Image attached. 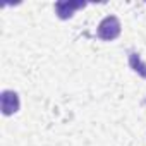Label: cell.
Returning a JSON list of instances; mask_svg holds the SVG:
<instances>
[{
  "mask_svg": "<svg viewBox=\"0 0 146 146\" xmlns=\"http://www.w3.org/2000/svg\"><path fill=\"white\" fill-rule=\"evenodd\" d=\"M120 35V21L115 16H107L98 26V36L105 41H112Z\"/></svg>",
  "mask_w": 146,
  "mask_h": 146,
  "instance_id": "6da1fadb",
  "label": "cell"
},
{
  "mask_svg": "<svg viewBox=\"0 0 146 146\" xmlns=\"http://www.w3.org/2000/svg\"><path fill=\"white\" fill-rule=\"evenodd\" d=\"M0 107H2L4 115H12L19 110V95L16 91L5 90L0 95Z\"/></svg>",
  "mask_w": 146,
  "mask_h": 146,
  "instance_id": "7a4b0ae2",
  "label": "cell"
},
{
  "mask_svg": "<svg viewBox=\"0 0 146 146\" xmlns=\"http://www.w3.org/2000/svg\"><path fill=\"white\" fill-rule=\"evenodd\" d=\"M83 7H86L84 2H57L55 4V12L60 19H69V17H72L74 11L83 9Z\"/></svg>",
  "mask_w": 146,
  "mask_h": 146,
  "instance_id": "3957f363",
  "label": "cell"
},
{
  "mask_svg": "<svg viewBox=\"0 0 146 146\" xmlns=\"http://www.w3.org/2000/svg\"><path fill=\"white\" fill-rule=\"evenodd\" d=\"M129 65H131V69H132L134 72H137L141 78L146 79V64L141 60L139 53H136V52H129Z\"/></svg>",
  "mask_w": 146,
  "mask_h": 146,
  "instance_id": "277c9868",
  "label": "cell"
},
{
  "mask_svg": "<svg viewBox=\"0 0 146 146\" xmlns=\"http://www.w3.org/2000/svg\"><path fill=\"white\" fill-rule=\"evenodd\" d=\"M143 103H144V105H146V100H144V102H143Z\"/></svg>",
  "mask_w": 146,
  "mask_h": 146,
  "instance_id": "5b68a950",
  "label": "cell"
}]
</instances>
